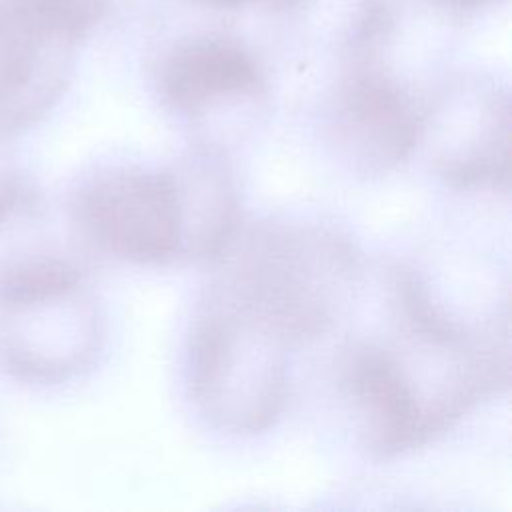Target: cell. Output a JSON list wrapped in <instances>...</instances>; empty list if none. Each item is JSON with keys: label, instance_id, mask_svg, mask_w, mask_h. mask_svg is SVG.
I'll return each instance as SVG.
<instances>
[{"label": "cell", "instance_id": "9", "mask_svg": "<svg viewBox=\"0 0 512 512\" xmlns=\"http://www.w3.org/2000/svg\"><path fill=\"white\" fill-rule=\"evenodd\" d=\"M212 4H224V6H236V4H242V2H248V0H208Z\"/></svg>", "mask_w": 512, "mask_h": 512}, {"label": "cell", "instance_id": "6", "mask_svg": "<svg viewBox=\"0 0 512 512\" xmlns=\"http://www.w3.org/2000/svg\"><path fill=\"white\" fill-rule=\"evenodd\" d=\"M426 112L372 62L346 80L336 108V144L356 168L382 174L406 162L422 142Z\"/></svg>", "mask_w": 512, "mask_h": 512}, {"label": "cell", "instance_id": "3", "mask_svg": "<svg viewBox=\"0 0 512 512\" xmlns=\"http://www.w3.org/2000/svg\"><path fill=\"white\" fill-rule=\"evenodd\" d=\"M408 342L416 360L392 346L358 340L342 350L338 362L340 386L352 402L364 448L380 460L426 446L472 408L458 388L430 378V370L448 372V362Z\"/></svg>", "mask_w": 512, "mask_h": 512}, {"label": "cell", "instance_id": "8", "mask_svg": "<svg viewBox=\"0 0 512 512\" xmlns=\"http://www.w3.org/2000/svg\"><path fill=\"white\" fill-rule=\"evenodd\" d=\"M436 2L444 4V6H452V8H458V10H464V8H476V6L488 4L492 0H436Z\"/></svg>", "mask_w": 512, "mask_h": 512}, {"label": "cell", "instance_id": "2", "mask_svg": "<svg viewBox=\"0 0 512 512\" xmlns=\"http://www.w3.org/2000/svg\"><path fill=\"white\" fill-rule=\"evenodd\" d=\"M288 348L278 330L210 286L188 334L190 400L228 434L268 430L290 394Z\"/></svg>", "mask_w": 512, "mask_h": 512}, {"label": "cell", "instance_id": "7", "mask_svg": "<svg viewBox=\"0 0 512 512\" xmlns=\"http://www.w3.org/2000/svg\"><path fill=\"white\" fill-rule=\"evenodd\" d=\"M510 110L508 96L482 90L472 98L446 102L436 114L424 116V130L438 142L430 160L434 172L452 188L508 190Z\"/></svg>", "mask_w": 512, "mask_h": 512}, {"label": "cell", "instance_id": "5", "mask_svg": "<svg viewBox=\"0 0 512 512\" xmlns=\"http://www.w3.org/2000/svg\"><path fill=\"white\" fill-rule=\"evenodd\" d=\"M158 84L168 108L198 130L196 146L212 150H220L224 114L232 120V112H258L268 98L258 58L238 40L218 34L178 44L164 58Z\"/></svg>", "mask_w": 512, "mask_h": 512}, {"label": "cell", "instance_id": "1", "mask_svg": "<svg viewBox=\"0 0 512 512\" xmlns=\"http://www.w3.org/2000/svg\"><path fill=\"white\" fill-rule=\"evenodd\" d=\"M214 290L244 306L290 346L322 338L340 318L360 276L354 242L320 222L270 220L238 230Z\"/></svg>", "mask_w": 512, "mask_h": 512}, {"label": "cell", "instance_id": "4", "mask_svg": "<svg viewBox=\"0 0 512 512\" xmlns=\"http://www.w3.org/2000/svg\"><path fill=\"white\" fill-rule=\"evenodd\" d=\"M74 220L102 252L138 266L184 262L186 222L176 164L112 166L88 178Z\"/></svg>", "mask_w": 512, "mask_h": 512}]
</instances>
